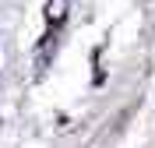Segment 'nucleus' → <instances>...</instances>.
I'll return each mask as SVG.
<instances>
[{"label": "nucleus", "mask_w": 155, "mask_h": 148, "mask_svg": "<svg viewBox=\"0 0 155 148\" xmlns=\"http://www.w3.org/2000/svg\"><path fill=\"white\" fill-rule=\"evenodd\" d=\"M53 53H57V39H53V35H46V39L39 42V57H35V74H39V78L46 74L49 57H53Z\"/></svg>", "instance_id": "1"}]
</instances>
